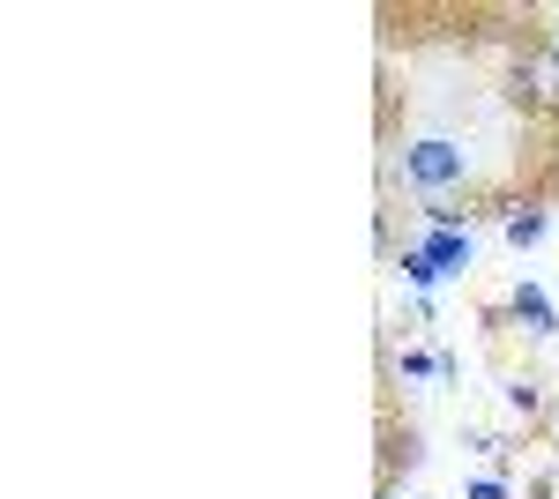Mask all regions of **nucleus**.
<instances>
[{
    "mask_svg": "<svg viewBox=\"0 0 559 499\" xmlns=\"http://www.w3.org/2000/svg\"><path fill=\"white\" fill-rule=\"evenodd\" d=\"M403 187L418 202H471V150L455 134H411L403 142Z\"/></svg>",
    "mask_w": 559,
    "mask_h": 499,
    "instance_id": "f257e3e1",
    "label": "nucleus"
},
{
    "mask_svg": "<svg viewBox=\"0 0 559 499\" xmlns=\"http://www.w3.org/2000/svg\"><path fill=\"white\" fill-rule=\"evenodd\" d=\"M508 97L537 120H559V45L552 38H522L508 60Z\"/></svg>",
    "mask_w": 559,
    "mask_h": 499,
    "instance_id": "f03ea898",
    "label": "nucleus"
},
{
    "mask_svg": "<svg viewBox=\"0 0 559 499\" xmlns=\"http://www.w3.org/2000/svg\"><path fill=\"white\" fill-rule=\"evenodd\" d=\"M508 313H515V329L530 335V343H552L559 335V306L537 292V284H515V292H508Z\"/></svg>",
    "mask_w": 559,
    "mask_h": 499,
    "instance_id": "7ed1b4c3",
    "label": "nucleus"
},
{
    "mask_svg": "<svg viewBox=\"0 0 559 499\" xmlns=\"http://www.w3.org/2000/svg\"><path fill=\"white\" fill-rule=\"evenodd\" d=\"M545 231H552V209H545V202H508V209H500V239H508L515 253L545 247Z\"/></svg>",
    "mask_w": 559,
    "mask_h": 499,
    "instance_id": "20e7f679",
    "label": "nucleus"
},
{
    "mask_svg": "<svg viewBox=\"0 0 559 499\" xmlns=\"http://www.w3.org/2000/svg\"><path fill=\"white\" fill-rule=\"evenodd\" d=\"M418 253H426L440 276H463V269H471V231H426Z\"/></svg>",
    "mask_w": 559,
    "mask_h": 499,
    "instance_id": "39448f33",
    "label": "nucleus"
},
{
    "mask_svg": "<svg viewBox=\"0 0 559 499\" xmlns=\"http://www.w3.org/2000/svg\"><path fill=\"white\" fill-rule=\"evenodd\" d=\"M508 411H515L522 425H537V417H545V388H537V380H508Z\"/></svg>",
    "mask_w": 559,
    "mask_h": 499,
    "instance_id": "423d86ee",
    "label": "nucleus"
},
{
    "mask_svg": "<svg viewBox=\"0 0 559 499\" xmlns=\"http://www.w3.org/2000/svg\"><path fill=\"white\" fill-rule=\"evenodd\" d=\"M395 269H403V284H411V292H432V284H440V269H432L418 247H403V261H395Z\"/></svg>",
    "mask_w": 559,
    "mask_h": 499,
    "instance_id": "0eeeda50",
    "label": "nucleus"
},
{
    "mask_svg": "<svg viewBox=\"0 0 559 499\" xmlns=\"http://www.w3.org/2000/svg\"><path fill=\"white\" fill-rule=\"evenodd\" d=\"M395 366H403V380H440V351H403Z\"/></svg>",
    "mask_w": 559,
    "mask_h": 499,
    "instance_id": "6e6552de",
    "label": "nucleus"
},
{
    "mask_svg": "<svg viewBox=\"0 0 559 499\" xmlns=\"http://www.w3.org/2000/svg\"><path fill=\"white\" fill-rule=\"evenodd\" d=\"M463 499H515V492H508V477H477Z\"/></svg>",
    "mask_w": 559,
    "mask_h": 499,
    "instance_id": "1a4fd4ad",
    "label": "nucleus"
},
{
    "mask_svg": "<svg viewBox=\"0 0 559 499\" xmlns=\"http://www.w3.org/2000/svg\"><path fill=\"white\" fill-rule=\"evenodd\" d=\"M552 45H559V31H552Z\"/></svg>",
    "mask_w": 559,
    "mask_h": 499,
    "instance_id": "9d476101",
    "label": "nucleus"
},
{
    "mask_svg": "<svg viewBox=\"0 0 559 499\" xmlns=\"http://www.w3.org/2000/svg\"><path fill=\"white\" fill-rule=\"evenodd\" d=\"M552 425H559V417H552Z\"/></svg>",
    "mask_w": 559,
    "mask_h": 499,
    "instance_id": "9b49d317",
    "label": "nucleus"
}]
</instances>
